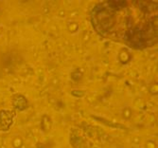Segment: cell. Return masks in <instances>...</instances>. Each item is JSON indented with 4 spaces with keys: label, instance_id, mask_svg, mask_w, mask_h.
Returning a JSON list of instances; mask_svg holds the SVG:
<instances>
[{
    "label": "cell",
    "instance_id": "obj_1",
    "mask_svg": "<svg viewBox=\"0 0 158 148\" xmlns=\"http://www.w3.org/2000/svg\"><path fill=\"white\" fill-rule=\"evenodd\" d=\"M91 23L100 36L121 40L135 49L157 43V2L109 0L97 4Z\"/></svg>",
    "mask_w": 158,
    "mask_h": 148
},
{
    "label": "cell",
    "instance_id": "obj_2",
    "mask_svg": "<svg viewBox=\"0 0 158 148\" xmlns=\"http://www.w3.org/2000/svg\"><path fill=\"white\" fill-rule=\"evenodd\" d=\"M16 117L15 110L1 109L0 110V131H9L14 122Z\"/></svg>",
    "mask_w": 158,
    "mask_h": 148
},
{
    "label": "cell",
    "instance_id": "obj_3",
    "mask_svg": "<svg viewBox=\"0 0 158 148\" xmlns=\"http://www.w3.org/2000/svg\"><path fill=\"white\" fill-rule=\"evenodd\" d=\"M12 104L17 110L24 111L28 107V102L27 98L22 94H14L12 97Z\"/></svg>",
    "mask_w": 158,
    "mask_h": 148
},
{
    "label": "cell",
    "instance_id": "obj_4",
    "mask_svg": "<svg viewBox=\"0 0 158 148\" xmlns=\"http://www.w3.org/2000/svg\"><path fill=\"white\" fill-rule=\"evenodd\" d=\"M51 125H52V121L48 116H44L42 117V122H41V127L42 130H44L46 133L48 132L50 129H51Z\"/></svg>",
    "mask_w": 158,
    "mask_h": 148
},
{
    "label": "cell",
    "instance_id": "obj_5",
    "mask_svg": "<svg viewBox=\"0 0 158 148\" xmlns=\"http://www.w3.org/2000/svg\"><path fill=\"white\" fill-rule=\"evenodd\" d=\"M118 59H119L120 63L122 64H127L129 61L131 60V54L129 53L127 50L125 51V50H121L118 54Z\"/></svg>",
    "mask_w": 158,
    "mask_h": 148
},
{
    "label": "cell",
    "instance_id": "obj_6",
    "mask_svg": "<svg viewBox=\"0 0 158 148\" xmlns=\"http://www.w3.org/2000/svg\"><path fill=\"white\" fill-rule=\"evenodd\" d=\"M131 116H132V110L130 109V108H125V109L123 110V112H122V117H123L124 119L129 120V119L131 118Z\"/></svg>",
    "mask_w": 158,
    "mask_h": 148
},
{
    "label": "cell",
    "instance_id": "obj_7",
    "mask_svg": "<svg viewBox=\"0 0 158 148\" xmlns=\"http://www.w3.org/2000/svg\"><path fill=\"white\" fill-rule=\"evenodd\" d=\"M72 94L76 97H82L84 94L83 91H72Z\"/></svg>",
    "mask_w": 158,
    "mask_h": 148
},
{
    "label": "cell",
    "instance_id": "obj_8",
    "mask_svg": "<svg viewBox=\"0 0 158 148\" xmlns=\"http://www.w3.org/2000/svg\"><path fill=\"white\" fill-rule=\"evenodd\" d=\"M37 148H46V146L44 145V144H42V143H37Z\"/></svg>",
    "mask_w": 158,
    "mask_h": 148
}]
</instances>
